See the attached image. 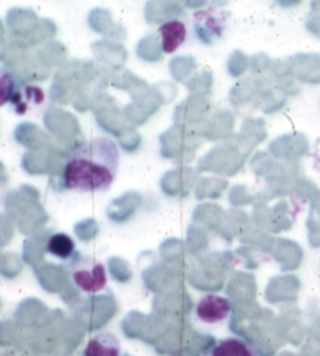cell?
I'll list each match as a JSON object with an SVG mask.
<instances>
[{"label":"cell","mask_w":320,"mask_h":356,"mask_svg":"<svg viewBox=\"0 0 320 356\" xmlns=\"http://www.w3.org/2000/svg\"><path fill=\"white\" fill-rule=\"evenodd\" d=\"M47 252L58 259H69L75 252V243L66 233H55L47 241Z\"/></svg>","instance_id":"9c48e42d"},{"label":"cell","mask_w":320,"mask_h":356,"mask_svg":"<svg viewBox=\"0 0 320 356\" xmlns=\"http://www.w3.org/2000/svg\"><path fill=\"white\" fill-rule=\"evenodd\" d=\"M122 346L116 334L111 332H100L88 341L85 356H120Z\"/></svg>","instance_id":"ba28073f"},{"label":"cell","mask_w":320,"mask_h":356,"mask_svg":"<svg viewBox=\"0 0 320 356\" xmlns=\"http://www.w3.org/2000/svg\"><path fill=\"white\" fill-rule=\"evenodd\" d=\"M159 40H161V49L166 54H174L175 50L183 46V42L186 41L188 30L186 25L177 19L164 22L161 27L158 29Z\"/></svg>","instance_id":"52a82bcc"},{"label":"cell","mask_w":320,"mask_h":356,"mask_svg":"<svg viewBox=\"0 0 320 356\" xmlns=\"http://www.w3.org/2000/svg\"><path fill=\"white\" fill-rule=\"evenodd\" d=\"M200 356H259V353L248 341L230 336V338L219 339L203 348Z\"/></svg>","instance_id":"8992f818"},{"label":"cell","mask_w":320,"mask_h":356,"mask_svg":"<svg viewBox=\"0 0 320 356\" xmlns=\"http://www.w3.org/2000/svg\"><path fill=\"white\" fill-rule=\"evenodd\" d=\"M120 154L118 144L106 136L80 145L64 166V184L79 193L106 191L118 177Z\"/></svg>","instance_id":"6da1fadb"},{"label":"cell","mask_w":320,"mask_h":356,"mask_svg":"<svg viewBox=\"0 0 320 356\" xmlns=\"http://www.w3.org/2000/svg\"><path fill=\"white\" fill-rule=\"evenodd\" d=\"M227 29V13L216 8L198 11L194 16V30L198 40L205 44H213L221 40Z\"/></svg>","instance_id":"277c9868"},{"label":"cell","mask_w":320,"mask_h":356,"mask_svg":"<svg viewBox=\"0 0 320 356\" xmlns=\"http://www.w3.org/2000/svg\"><path fill=\"white\" fill-rule=\"evenodd\" d=\"M230 313H232V303L227 297L219 294L200 297L194 309L197 321L205 325H219L228 319Z\"/></svg>","instance_id":"5b68a950"},{"label":"cell","mask_w":320,"mask_h":356,"mask_svg":"<svg viewBox=\"0 0 320 356\" xmlns=\"http://www.w3.org/2000/svg\"><path fill=\"white\" fill-rule=\"evenodd\" d=\"M0 89H2V104L11 102L17 114L36 113L46 100V95L41 88L35 85L19 83L13 74H3L0 80Z\"/></svg>","instance_id":"7a4b0ae2"},{"label":"cell","mask_w":320,"mask_h":356,"mask_svg":"<svg viewBox=\"0 0 320 356\" xmlns=\"http://www.w3.org/2000/svg\"><path fill=\"white\" fill-rule=\"evenodd\" d=\"M70 280L85 294H97L108 284L105 264L94 258H80L69 267Z\"/></svg>","instance_id":"3957f363"}]
</instances>
